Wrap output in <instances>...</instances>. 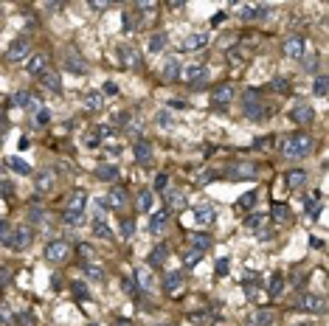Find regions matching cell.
Listing matches in <instances>:
<instances>
[{
	"instance_id": "obj_56",
	"label": "cell",
	"mask_w": 329,
	"mask_h": 326,
	"mask_svg": "<svg viewBox=\"0 0 329 326\" xmlns=\"http://www.w3.org/2000/svg\"><path fill=\"white\" fill-rule=\"evenodd\" d=\"M85 144H87V146H98V144H102V138H98L96 133H90V135L85 138Z\"/></svg>"
},
{
	"instance_id": "obj_19",
	"label": "cell",
	"mask_w": 329,
	"mask_h": 326,
	"mask_svg": "<svg viewBox=\"0 0 329 326\" xmlns=\"http://www.w3.org/2000/svg\"><path fill=\"white\" fill-rule=\"evenodd\" d=\"M133 152H135V160H138V163H149V160H152V144H149V141H135Z\"/></svg>"
},
{
	"instance_id": "obj_18",
	"label": "cell",
	"mask_w": 329,
	"mask_h": 326,
	"mask_svg": "<svg viewBox=\"0 0 329 326\" xmlns=\"http://www.w3.org/2000/svg\"><path fill=\"white\" fill-rule=\"evenodd\" d=\"M290 118L295 121V124H310V121L315 118V113H312V107H307V104H299V107L290 110Z\"/></svg>"
},
{
	"instance_id": "obj_26",
	"label": "cell",
	"mask_w": 329,
	"mask_h": 326,
	"mask_svg": "<svg viewBox=\"0 0 329 326\" xmlns=\"http://www.w3.org/2000/svg\"><path fill=\"white\" fill-rule=\"evenodd\" d=\"M180 287H183V278L177 276V273H169V276L163 278V290L169 292V296H175V292H180Z\"/></svg>"
},
{
	"instance_id": "obj_27",
	"label": "cell",
	"mask_w": 329,
	"mask_h": 326,
	"mask_svg": "<svg viewBox=\"0 0 329 326\" xmlns=\"http://www.w3.org/2000/svg\"><path fill=\"white\" fill-rule=\"evenodd\" d=\"M118 54H121V59H124V65H138L141 62V56H138V51L133 48V45H121V48H118Z\"/></svg>"
},
{
	"instance_id": "obj_45",
	"label": "cell",
	"mask_w": 329,
	"mask_h": 326,
	"mask_svg": "<svg viewBox=\"0 0 329 326\" xmlns=\"http://www.w3.org/2000/svg\"><path fill=\"white\" fill-rule=\"evenodd\" d=\"M326 76H318L315 79V87H312V90H315V96H326Z\"/></svg>"
},
{
	"instance_id": "obj_59",
	"label": "cell",
	"mask_w": 329,
	"mask_h": 326,
	"mask_svg": "<svg viewBox=\"0 0 329 326\" xmlns=\"http://www.w3.org/2000/svg\"><path fill=\"white\" fill-rule=\"evenodd\" d=\"M93 12H104V9H110V3H90Z\"/></svg>"
},
{
	"instance_id": "obj_8",
	"label": "cell",
	"mask_w": 329,
	"mask_h": 326,
	"mask_svg": "<svg viewBox=\"0 0 329 326\" xmlns=\"http://www.w3.org/2000/svg\"><path fill=\"white\" fill-rule=\"evenodd\" d=\"M304 312H312V315H323L326 312V298L323 296H315V292H307L304 298H301V304H299Z\"/></svg>"
},
{
	"instance_id": "obj_17",
	"label": "cell",
	"mask_w": 329,
	"mask_h": 326,
	"mask_svg": "<svg viewBox=\"0 0 329 326\" xmlns=\"http://www.w3.org/2000/svg\"><path fill=\"white\" fill-rule=\"evenodd\" d=\"M45 65H48V56H45V54H34L28 62H25V71H28L31 76H40V73H45Z\"/></svg>"
},
{
	"instance_id": "obj_50",
	"label": "cell",
	"mask_w": 329,
	"mask_h": 326,
	"mask_svg": "<svg viewBox=\"0 0 329 326\" xmlns=\"http://www.w3.org/2000/svg\"><path fill=\"white\" fill-rule=\"evenodd\" d=\"M121 290L127 292V296H135V290H138V287H135L133 278H124V281H121Z\"/></svg>"
},
{
	"instance_id": "obj_54",
	"label": "cell",
	"mask_w": 329,
	"mask_h": 326,
	"mask_svg": "<svg viewBox=\"0 0 329 326\" xmlns=\"http://www.w3.org/2000/svg\"><path fill=\"white\" fill-rule=\"evenodd\" d=\"M155 121H158V124H163V127H169V124H172V115H169V113H158V118H155Z\"/></svg>"
},
{
	"instance_id": "obj_13",
	"label": "cell",
	"mask_w": 329,
	"mask_h": 326,
	"mask_svg": "<svg viewBox=\"0 0 329 326\" xmlns=\"http://www.w3.org/2000/svg\"><path fill=\"white\" fill-rule=\"evenodd\" d=\"M34 186H37V191H40V194H51V191H54V186H56V175H54V172H40V175L34 177Z\"/></svg>"
},
{
	"instance_id": "obj_35",
	"label": "cell",
	"mask_w": 329,
	"mask_h": 326,
	"mask_svg": "<svg viewBox=\"0 0 329 326\" xmlns=\"http://www.w3.org/2000/svg\"><path fill=\"white\" fill-rule=\"evenodd\" d=\"M93 234H96L98 239H113V231H110V225L104 222V219H96V222H93Z\"/></svg>"
},
{
	"instance_id": "obj_48",
	"label": "cell",
	"mask_w": 329,
	"mask_h": 326,
	"mask_svg": "<svg viewBox=\"0 0 329 326\" xmlns=\"http://www.w3.org/2000/svg\"><path fill=\"white\" fill-rule=\"evenodd\" d=\"M28 217H31V222H43L45 211H43V208H37V206H31L28 208Z\"/></svg>"
},
{
	"instance_id": "obj_34",
	"label": "cell",
	"mask_w": 329,
	"mask_h": 326,
	"mask_svg": "<svg viewBox=\"0 0 329 326\" xmlns=\"http://www.w3.org/2000/svg\"><path fill=\"white\" fill-rule=\"evenodd\" d=\"M166 256H169V248H166L163 242H160V245H158L155 250H149V265H160V262H163Z\"/></svg>"
},
{
	"instance_id": "obj_30",
	"label": "cell",
	"mask_w": 329,
	"mask_h": 326,
	"mask_svg": "<svg viewBox=\"0 0 329 326\" xmlns=\"http://www.w3.org/2000/svg\"><path fill=\"white\" fill-rule=\"evenodd\" d=\"M82 270H85V276L93 278V281H102L104 278V270L98 265H93V262H82Z\"/></svg>"
},
{
	"instance_id": "obj_53",
	"label": "cell",
	"mask_w": 329,
	"mask_h": 326,
	"mask_svg": "<svg viewBox=\"0 0 329 326\" xmlns=\"http://www.w3.org/2000/svg\"><path fill=\"white\" fill-rule=\"evenodd\" d=\"M9 231H12V228H9V222H6V219H0V242H6Z\"/></svg>"
},
{
	"instance_id": "obj_46",
	"label": "cell",
	"mask_w": 329,
	"mask_h": 326,
	"mask_svg": "<svg viewBox=\"0 0 329 326\" xmlns=\"http://www.w3.org/2000/svg\"><path fill=\"white\" fill-rule=\"evenodd\" d=\"M245 225H248V228H253V231H259L265 225V217H259V214H253V217H248L245 219Z\"/></svg>"
},
{
	"instance_id": "obj_44",
	"label": "cell",
	"mask_w": 329,
	"mask_h": 326,
	"mask_svg": "<svg viewBox=\"0 0 329 326\" xmlns=\"http://www.w3.org/2000/svg\"><path fill=\"white\" fill-rule=\"evenodd\" d=\"M133 234H135V222H133V219H121V236H124V239H129Z\"/></svg>"
},
{
	"instance_id": "obj_6",
	"label": "cell",
	"mask_w": 329,
	"mask_h": 326,
	"mask_svg": "<svg viewBox=\"0 0 329 326\" xmlns=\"http://www.w3.org/2000/svg\"><path fill=\"white\" fill-rule=\"evenodd\" d=\"M85 208H87V194L85 191H73L65 203L68 217H85Z\"/></svg>"
},
{
	"instance_id": "obj_55",
	"label": "cell",
	"mask_w": 329,
	"mask_h": 326,
	"mask_svg": "<svg viewBox=\"0 0 329 326\" xmlns=\"http://www.w3.org/2000/svg\"><path fill=\"white\" fill-rule=\"evenodd\" d=\"M34 121H37V124H45V121H48V110H37Z\"/></svg>"
},
{
	"instance_id": "obj_4",
	"label": "cell",
	"mask_w": 329,
	"mask_h": 326,
	"mask_svg": "<svg viewBox=\"0 0 329 326\" xmlns=\"http://www.w3.org/2000/svg\"><path fill=\"white\" fill-rule=\"evenodd\" d=\"M183 79H186L191 87H203L208 82V68L203 65V62H191V65L183 71Z\"/></svg>"
},
{
	"instance_id": "obj_40",
	"label": "cell",
	"mask_w": 329,
	"mask_h": 326,
	"mask_svg": "<svg viewBox=\"0 0 329 326\" xmlns=\"http://www.w3.org/2000/svg\"><path fill=\"white\" fill-rule=\"evenodd\" d=\"M163 76L169 79V82L180 76V62H177V59H169V62H166V65H163Z\"/></svg>"
},
{
	"instance_id": "obj_39",
	"label": "cell",
	"mask_w": 329,
	"mask_h": 326,
	"mask_svg": "<svg viewBox=\"0 0 329 326\" xmlns=\"http://www.w3.org/2000/svg\"><path fill=\"white\" fill-rule=\"evenodd\" d=\"M43 82H45V87H48V90L62 93V85H59V76H56V73H48V71H45V73H43Z\"/></svg>"
},
{
	"instance_id": "obj_33",
	"label": "cell",
	"mask_w": 329,
	"mask_h": 326,
	"mask_svg": "<svg viewBox=\"0 0 329 326\" xmlns=\"http://www.w3.org/2000/svg\"><path fill=\"white\" fill-rule=\"evenodd\" d=\"M270 217H273L276 222H287V219H290V208H287L284 203H276V206L270 208Z\"/></svg>"
},
{
	"instance_id": "obj_52",
	"label": "cell",
	"mask_w": 329,
	"mask_h": 326,
	"mask_svg": "<svg viewBox=\"0 0 329 326\" xmlns=\"http://www.w3.org/2000/svg\"><path fill=\"white\" fill-rule=\"evenodd\" d=\"M138 12H144V14H155V12H158V3H138Z\"/></svg>"
},
{
	"instance_id": "obj_41",
	"label": "cell",
	"mask_w": 329,
	"mask_h": 326,
	"mask_svg": "<svg viewBox=\"0 0 329 326\" xmlns=\"http://www.w3.org/2000/svg\"><path fill=\"white\" fill-rule=\"evenodd\" d=\"M203 259V250H197V248H191L189 253L183 256V262H186V267H197V262Z\"/></svg>"
},
{
	"instance_id": "obj_31",
	"label": "cell",
	"mask_w": 329,
	"mask_h": 326,
	"mask_svg": "<svg viewBox=\"0 0 329 326\" xmlns=\"http://www.w3.org/2000/svg\"><path fill=\"white\" fill-rule=\"evenodd\" d=\"M166 43H169V37H166L163 31H158V34H152V40H149V51H152V54H158V51L166 48Z\"/></svg>"
},
{
	"instance_id": "obj_21",
	"label": "cell",
	"mask_w": 329,
	"mask_h": 326,
	"mask_svg": "<svg viewBox=\"0 0 329 326\" xmlns=\"http://www.w3.org/2000/svg\"><path fill=\"white\" fill-rule=\"evenodd\" d=\"M248 326H273V312L270 309H256L248 318Z\"/></svg>"
},
{
	"instance_id": "obj_3",
	"label": "cell",
	"mask_w": 329,
	"mask_h": 326,
	"mask_svg": "<svg viewBox=\"0 0 329 326\" xmlns=\"http://www.w3.org/2000/svg\"><path fill=\"white\" fill-rule=\"evenodd\" d=\"M31 242H34V231L25 228V225H20V228H12L6 236V248L12 250H25L31 248Z\"/></svg>"
},
{
	"instance_id": "obj_61",
	"label": "cell",
	"mask_w": 329,
	"mask_h": 326,
	"mask_svg": "<svg viewBox=\"0 0 329 326\" xmlns=\"http://www.w3.org/2000/svg\"><path fill=\"white\" fill-rule=\"evenodd\" d=\"M222 20H225V12H219V14H214V20H211V23H214V25H219V23H222Z\"/></svg>"
},
{
	"instance_id": "obj_37",
	"label": "cell",
	"mask_w": 329,
	"mask_h": 326,
	"mask_svg": "<svg viewBox=\"0 0 329 326\" xmlns=\"http://www.w3.org/2000/svg\"><path fill=\"white\" fill-rule=\"evenodd\" d=\"M9 169H12V172H20V175H31V166H28V163H25V160H20V157H9Z\"/></svg>"
},
{
	"instance_id": "obj_36",
	"label": "cell",
	"mask_w": 329,
	"mask_h": 326,
	"mask_svg": "<svg viewBox=\"0 0 329 326\" xmlns=\"http://www.w3.org/2000/svg\"><path fill=\"white\" fill-rule=\"evenodd\" d=\"M152 200L155 197H152V191H149V188H146V191H141L138 194V211H144V214L152 211Z\"/></svg>"
},
{
	"instance_id": "obj_15",
	"label": "cell",
	"mask_w": 329,
	"mask_h": 326,
	"mask_svg": "<svg viewBox=\"0 0 329 326\" xmlns=\"http://www.w3.org/2000/svg\"><path fill=\"white\" fill-rule=\"evenodd\" d=\"M228 177L231 180H239V177H256V166L253 163H234V166H228Z\"/></svg>"
},
{
	"instance_id": "obj_20",
	"label": "cell",
	"mask_w": 329,
	"mask_h": 326,
	"mask_svg": "<svg viewBox=\"0 0 329 326\" xmlns=\"http://www.w3.org/2000/svg\"><path fill=\"white\" fill-rule=\"evenodd\" d=\"M307 183V172L304 169H290L284 175V186L287 188H301Z\"/></svg>"
},
{
	"instance_id": "obj_62",
	"label": "cell",
	"mask_w": 329,
	"mask_h": 326,
	"mask_svg": "<svg viewBox=\"0 0 329 326\" xmlns=\"http://www.w3.org/2000/svg\"><path fill=\"white\" fill-rule=\"evenodd\" d=\"M79 253H82V259H85V256H87V259H90V256H93V250H90V248H85V245H82V248H79Z\"/></svg>"
},
{
	"instance_id": "obj_60",
	"label": "cell",
	"mask_w": 329,
	"mask_h": 326,
	"mask_svg": "<svg viewBox=\"0 0 329 326\" xmlns=\"http://www.w3.org/2000/svg\"><path fill=\"white\" fill-rule=\"evenodd\" d=\"M116 90H118V87L113 85V82H104V93H110V96H113V93H116Z\"/></svg>"
},
{
	"instance_id": "obj_28",
	"label": "cell",
	"mask_w": 329,
	"mask_h": 326,
	"mask_svg": "<svg viewBox=\"0 0 329 326\" xmlns=\"http://www.w3.org/2000/svg\"><path fill=\"white\" fill-rule=\"evenodd\" d=\"M65 71L76 73V76H85V73H87V65L79 59V56H68V62H65Z\"/></svg>"
},
{
	"instance_id": "obj_57",
	"label": "cell",
	"mask_w": 329,
	"mask_h": 326,
	"mask_svg": "<svg viewBox=\"0 0 329 326\" xmlns=\"http://www.w3.org/2000/svg\"><path fill=\"white\" fill-rule=\"evenodd\" d=\"M133 17H135V14H129V12L124 14V28H135V25H138V23H135Z\"/></svg>"
},
{
	"instance_id": "obj_64",
	"label": "cell",
	"mask_w": 329,
	"mask_h": 326,
	"mask_svg": "<svg viewBox=\"0 0 329 326\" xmlns=\"http://www.w3.org/2000/svg\"><path fill=\"white\" fill-rule=\"evenodd\" d=\"M96 326H104V323H96Z\"/></svg>"
},
{
	"instance_id": "obj_38",
	"label": "cell",
	"mask_w": 329,
	"mask_h": 326,
	"mask_svg": "<svg viewBox=\"0 0 329 326\" xmlns=\"http://www.w3.org/2000/svg\"><path fill=\"white\" fill-rule=\"evenodd\" d=\"M281 290H284V276H281V273H273V278H270V296H281Z\"/></svg>"
},
{
	"instance_id": "obj_10",
	"label": "cell",
	"mask_w": 329,
	"mask_h": 326,
	"mask_svg": "<svg viewBox=\"0 0 329 326\" xmlns=\"http://www.w3.org/2000/svg\"><path fill=\"white\" fill-rule=\"evenodd\" d=\"M234 96H237L234 85H217L211 90V104H214V107H225V104L234 102Z\"/></svg>"
},
{
	"instance_id": "obj_25",
	"label": "cell",
	"mask_w": 329,
	"mask_h": 326,
	"mask_svg": "<svg viewBox=\"0 0 329 326\" xmlns=\"http://www.w3.org/2000/svg\"><path fill=\"white\" fill-rule=\"evenodd\" d=\"M96 177L98 180H107V183H113L118 177V169L116 166H113V163H102V166H98L96 169Z\"/></svg>"
},
{
	"instance_id": "obj_47",
	"label": "cell",
	"mask_w": 329,
	"mask_h": 326,
	"mask_svg": "<svg viewBox=\"0 0 329 326\" xmlns=\"http://www.w3.org/2000/svg\"><path fill=\"white\" fill-rule=\"evenodd\" d=\"M273 90L276 93H287V90H290V82H287V79H273Z\"/></svg>"
},
{
	"instance_id": "obj_23",
	"label": "cell",
	"mask_w": 329,
	"mask_h": 326,
	"mask_svg": "<svg viewBox=\"0 0 329 326\" xmlns=\"http://www.w3.org/2000/svg\"><path fill=\"white\" fill-rule=\"evenodd\" d=\"M85 107L90 110V113H98V110L104 107V93H98V90H87V93H85Z\"/></svg>"
},
{
	"instance_id": "obj_51",
	"label": "cell",
	"mask_w": 329,
	"mask_h": 326,
	"mask_svg": "<svg viewBox=\"0 0 329 326\" xmlns=\"http://www.w3.org/2000/svg\"><path fill=\"white\" fill-rule=\"evenodd\" d=\"M71 287H73V292H76V298H87V287L82 281H73Z\"/></svg>"
},
{
	"instance_id": "obj_14",
	"label": "cell",
	"mask_w": 329,
	"mask_h": 326,
	"mask_svg": "<svg viewBox=\"0 0 329 326\" xmlns=\"http://www.w3.org/2000/svg\"><path fill=\"white\" fill-rule=\"evenodd\" d=\"M208 45V34L206 31H200V34H189L186 40L180 43V51H200Z\"/></svg>"
},
{
	"instance_id": "obj_24",
	"label": "cell",
	"mask_w": 329,
	"mask_h": 326,
	"mask_svg": "<svg viewBox=\"0 0 329 326\" xmlns=\"http://www.w3.org/2000/svg\"><path fill=\"white\" fill-rule=\"evenodd\" d=\"M194 222L200 225V228L211 225V222H214V208H211V206H197V208H194Z\"/></svg>"
},
{
	"instance_id": "obj_58",
	"label": "cell",
	"mask_w": 329,
	"mask_h": 326,
	"mask_svg": "<svg viewBox=\"0 0 329 326\" xmlns=\"http://www.w3.org/2000/svg\"><path fill=\"white\" fill-rule=\"evenodd\" d=\"M169 107L172 110H189V104H186V102H169Z\"/></svg>"
},
{
	"instance_id": "obj_32",
	"label": "cell",
	"mask_w": 329,
	"mask_h": 326,
	"mask_svg": "<svg viewBox=\"0 0 329 326\" xmlns=\"http://www.w3.org/2000/svg\"><path fill=\"white\" fill-rule=\"evenodd\" d=\"M166 206L175 208V211H180V208H186V197H183L180 191H169L166 194Z\"/></svg>"
},
{
	"instance_id": "obj_63",
	"label": "cell",
	"mask_w": 329,
	"mask_h": 326,
	"mask_svg": "<svg viewBox=\"0 0 329 326\" xmlns=\"http://www.w3.org/2000/svg\"><path fill=\"white\" fill-rule=\"evenodd\" d=\"M113 326H133V323H129V320H121V318H118V320H116V323H113Z\"/></svg>"
},
{
	"instance_id": "obj_1",
	"label": "cell",
	"mask_w": 329,
	"mask_h": 326,
	"mask_svg": "<svg viewBox=\"0 0 329 326\" xmlns=\"http://www.w3.org/2000/svg\"><path fill=\"white\" fill-rule=\"evenodd\" d=\"M284 155L290 157V160H301V157H307L312 152V138L307 133H292L284 138Z\"/></svg>"
},
{
	"instance_id": "obj_42",
	"label": "cell",
	"mask_w": 329,
	"mask_h": 326,
	"mask_svg": "<svg viewBox=\"0 0 329 326\" xmlns=\"http://www.w3.org/2000/svg\"><path fill=\"white\" fill-rule=\"evenodd\" d=\"M191 245H194L197 250H206L208 245H211V236H206V234H194V236H191Z\"/></svg>"
},
{
	"instance_id": "obj_16",
	"label": "cell",
	"mask_w": 329,
	"mask_h": 326,
	"mask_svg": "<svg viewBox=\"0 0 329 326\" xmlns=\"http://www.w3.org/2000/svg\"><path fill=\"white\" fill-rule=\"evenodd\" d=\"M133 281L138 284L141 290H152V270L149 267H135V273H133Z\"/></svg>"
},
{
	"instance_id": "obj_11",
	"label": "cell",
	"mask_w": 329,
	"mask_h": 326,
	"mask_svg": "<svg viewBox=\"0 0 329 326\" xmlns=\"http://www.w3.org/2000/svg\"><path fill=\"white\" fill-rule=\"evenodd\" d=\"M12 104H14V107H23V110H34V113L43 107V104H40V99H37L34 93H28V90H17L12 96Z\"/></svg>"
},
{
	"instance_id": "obj_2",
	"label": "cell",
	"mask_w": 329,
	"mask_h": 326,
	"mask_svg": "<svg viewBox=\"0 0 329 326\" xmlns=\"http://www.w3.org/2000/svg\"><path fill=\"white\" fill-rule=\"evenodd\" d=\"M242 110L248 118L253 121H262L265 115H268V110H265V102H259V90H245L242 96Z\"/></svg>"
},
{
	"instance_id": "obj_29",
	"label": "cell",
	"mask_w": 329,
	"mask_h": 326,
	"mask_svg": "<svg viewBox=\"0 0 329 326\" xmlns=\"http://www.w3.org/2000/svg\"><path fill=\"white\" fill-rule=\"evenodd\" d=\"M256 200H259V194H256V191H245L242 197L237 200V208H239V211H248V208L256 206Z\"/></svg>"
},
{
	"instance_id": "obj_22",
	"label": "cell",
	"mask_w": 329,
	"mask_h": 326,
	"mask_svg": "<svg viewBox=\"0 0 329 326\" xmlns=\"http://www.w3.org/2000/svg\"><path fill=\"white\" fill-rule=\"evenodd\" d=\"M166 225H169V214L166 211H155L152 217H149V231H152V234H163Z\"/></svg>"
},
{
	"instance_id": "obj_49",
	"label": "cell",
	"mask_w": 329,
	"mask_h": 326,
	"mask_svg": "<svg viewBox=\"0 0 329 326\" xmlns=\"http://www.w3.org/2000/svg\"><path fill=\"white\" fill-rule=\"evenodd\" d=\"M228 265H231L228 259H219L217 267H214V273H217V276H228Z\"/></svg>"
},
{
	"instance_id": "obj_9",
	"label": "cell",
	"mask_w": 329,
	"mask_h": 326,
	"mask_svg": "<svg viewBox=\"0 0 329 326\" xmlns=\"http://www.w3.org/2000/svg\"><path fill=\"white\" fill-rule=\"evenodd\" d=\"M281 48H284V54L290 56V59H301V56H304V37H299V34H290L284 40V43H281Z\"/></svg>"
},
{
	"instance_id": "obj_43",
	"label": "cell",
	"mask_w": 329,
	"mask_h": 326,
	"mask_svg": "<svg viewBox=\"0 0 329 326\" xmlns=\"http://www.w3.org/2000/svg\"><path fill=\"white\" fill-rule=\"evenodd\" d=\"M214 320V312H194L191 315V323H197V326H208Z\"/></svg>"
},
{
	"instance_id": "obj_12",
	"label": "cell",
	"mask_w": 329,
	"mask_h": 326,
	"mask_svg": "<svg viewBox=\"0 0 329 326\" xmlns=\"http://www.w3.org/2000/svg\"><path fill=\"white\" fill-rule=\"evenodd\" d=\"M124 203H127V191L124 188H113L107 197H98L102 208H124Z\"/></svg>"
},
{
	"instance_id": "obj_5",
	"label": "cell",
	"mask_w": 329,
	"mask_h": 326,
	"mask_svg": "<svg viewBox=\"0 0 329 326\" xmlns=\"http://www.w3.org/2000/svg\"><path fill=\"white\" fill-rule=\"evenodd\" d=\"M28 51H31V40L28 37H17L6 51V62H23L28 56Z\"/></svg>"
},
{
	"instance_id": "obj_7",
	"label": "cell",
	"mask_w": 329,
	"mask_h": 326,
	"mask_svg": "<svg viewBox=\"0 0 329 326\" xmlns=\"http://www.w3.org/2000/svg\"><path fill=\"white\" fill-rule=\"evenodd\" d=\"M68 253H71V248H68V242H62V239L48 242V248H45V259L54 262V265H62V262L68 259Z\"/></svg>"
}]
</instances>
